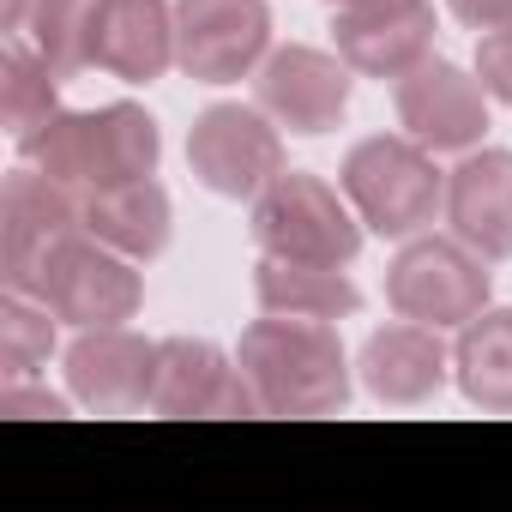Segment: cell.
<instances>
[{
    "instance_id": "obj_1",
    "label": "cell",
    "mask_w": 512,
    "mask_h": 512,
    "mask_svg": "<svg viewBox=\"0 0 512 512\" xmlns=\"http://www.w3.org/2000/svg\"><path fill=\"white\" fill-rule=\"evenodd\" d=\"M260 416H332L350 404V362L332 320L266 314L241 332L235 350Z\"/></svg>"
},
{
    "instance_id": "obj_2",
    "label": "cell",
    "mask_w": 512,
    "mask_h": 512,
    "mask_svg": "<svg viewBox=\"0 0 512 512\" xmlns=\"http://www.w3.org/2000/svg\"><path fill=\"white\" fill-rule=\"evenodd\" d=\"M19 157L79 193L97 187H121V181H145L157 175L163 157V133L139 103H103V109H61L43 127H31L19 139Z\"/></svg>"
},
{
    "instance_id": "obj_3",
    "label": "cell",
    "mask_w": 512,
    "mask_h": 512,
    "mask_svg": "<svg viewBox=\"0 0 512 512\" xmlns=\"http://www.w3.org/2000/svg\"><path fill=\"white\" fill-rule=\"evenodd\" d=\"M338 187L356 205V217L392 241L422 235V223H434V211L446 205V175L434 169V151L410 133H374L350 145Z\"/></svg>"
},
{
    "instance_id": "obj_4",
    "label": "cell",
    "mask_w": 512,
    "mask_h": 512,
    "mask_svg": "<svg viewBox=\"0 0 512 512\" xmlns=\"http://www.w3.org/2000/svg\"><path fill=\"white\" fill-rule=\"evenodd\" d=\"M253 241H260V253H272V260L350 266L362 253V217L320 175L284 169L260 199H253Z\"/></svg>"
},
{
    "instance_id": "obj_5",
    "label": "cell",
    "mask_w": 512,
    "mask_h": 512,
    "mask_svg": "<svg viewBox=\"0 0 512 512\" xmlns=\"http://www.w3.org/2000/svg\"><path fill=\"white\" fill-rule=\"evenodd\" d=\"M386 302L422 326H464L488 308V260L458 235H410L386 266Z\"/></svg>"
},
{
    "instance_id": "obj_6",
    "label": "cell",
    "mask_w": 512,
    "mask_h": 512,
    "mask_svg": "<svg viewBox=\"0 0 512 512\" xmlns=\"http://www.w3.org/2000/svg\"><path fill=\"white\" fill-rule=\"evenodd\" d=\"M85 229V193L43 175V169H13L0 187V284L37 296L49 253Z\"/></svg>"
},
{
    "instance_id": "obj_7",
    "label": "cell",
    "mask_w": 512,
    "mask_h": 512,
    "mask_svg": "<svg viewBox=\"0 0 512 512\" xmlns=\"http://www.w3.org/2000/svg\"><path fill=\"white\" fill-rule=\"evenodd\" d=\"M37 302L61 320V326H127L145 302V284L133 272L127 253H115L109 241H97L91 229L67 235L37 284Z\"/></svg>"
},
{
    "instance_id": "obj_8",
    "label": "cell",
    "mask_w": 512,
    "mask_h": 512,
    "mask_svg": "<svg viewBox=\"0 0 512 512\" xmlns=\"http://www.w3.org/2000/svg\"><path fill=\"white\" fill-rule=\"evenodd\" d=\"M187 163L223 199H260L284 175L278 121L247 103H211L187 133Z\"/></svg>"
},
{
    "instance_id": "obj_9",
    "label": "cell",
    "mask_w": 512,
    "mask_h": 512,
    "mask_svg": "<svg viewBox=\"0 0 512 512\" xmlns=\"http://www.w3.org/2000/svg\"><path fill=\"white\" fill-rule=\"evenodd\" d=\"M266 0H175V67L199 85H235L266 67Z\"/></svg>"
},
{
    "instance_id": "obj_10",
    "label": "cell",
    "mask_w": 512,
    "mask_h": 512,
    "mask_svg": "<svg viewBox=\"0 0 512 512\" xmlns=\"http://www.w3.org/2000/svg\"><path fill=\"white\" fill-rule=\"evenodd\" d=\"M157 380V344L127 326H85L67 344V386L97 416H127L151 404Z\"/></svg>"
},
{
    "instance_id": "obj_11",
    "label": "cell",
    "mask_w": 512,
    "mask_h": 512,
    "mask_svg": "<svg viewBox=\"0 0 512 512\" xmlns=\"http://www.w3.org/2000/svg\"><path fill=\"white\" fill-rule=\"evenodd\" d=\"M332 37L350 73L404 79L434 55V7L428 0H356V7H338Z\"/></svg>"
},
{
    "instance_id": "obj_12",
    "label": "cell",
    "mask_w": 512,
    "mask_h": 512,
    "mask_svg": "<svg viewBox=\"0 0 512 512\" xmlns=\"http://www.w3.org/2000/svg\"><path fill=\"white\" fill-rule=\"evenodd\" d=\"M157 416H260L241 362H229L205 338H163L157 344V380H151Z\"/></svg>"
},
{
    "instance_id": "obj_13",
    "label": "cell",
    "mask_w": 512,
    "mask_h": 512,
    "mask_svg": "<svg viewBox=\"0 0 512 512\" xmlns=\"http://www.w3.org/2000/svg\"><path fill=\"white\" fill-rule=\"evenodd\" d=\"M260 109L290 133H332L350 109V61L290 43L260 67Z\"/></svg>"
},
{
    "instance_id": "obj_14",
    "label": "cell",
    "mask_w": 512,
    "mask_h": 512,
    "mask_svg": "<svg viewBox=\"0 0 512 512\" xmlns=\"http://www.w3.org/2000/svg\"><path fill=\"white\" fill-rule=\"evenodd\" d=\"M398 127L428 151H470L488 133V91L464 67L428 55L398 79Z\"/></svg>"
},
{
    "instance_id": "obj_15",
    "label": "cell",
    "mask_w": 512,
    "mask_h": 512,
    "mask_svg": "<svg viewBox=\"0 0 512 512\" xmlns=\"http://www.w3.org/2000/svg\"><path fill=\"white\" fill-rule=\"evenodd\" d=\"M91 67L151 85L175 67V7L169 0H103L91 25Z\"/></svg>"
},
{
    "instance_id": "obj_16",
    "label": "cell",
    "mask_w": 512,
    "mask_h": 512,
    "mask_svg": "<svg viewBox=\"0 0 512 512\" xmlns=\"http://www.w3.org/2000/svg\"><path fill=\"white\" fill-rule=\"evenodd\" d=\"M446 223L482 260H512V151H470L446 175Z\"/></svg>"
},
{
    "instance_id": "obj_17",
    "label": "cell",
    "mask_w": 512,
    "mask_h": 512,
    "mask_svg": "<svg viewBox=\"0 0 512 512\" xmlns=\"http://www.w3.org/2000/svg\"><path fill=\"white\" fill-rule=\"evenodd\" d=\"M446 344H440V326H422V320H392L380 326L368 344H362V386L380 398V404H422L446 386Z\"/></svg>"
},
{
    "instance_id": "obj_18",
    "label": "cell",
    "mask_w": 512,
    "mask_h": 512,
    "mask_svg": "<svg viewBox=\"0 0 512 512\" xmlns=\"http://www.w3.org/2000/svg\"><path fill=\"white\" fill-rule=\"evenodd\" d=\"M85 229L97 241H109L115 253H127V260H157L169 247V193L151 175L97 187V193H85Z\"/></svg>"
},
{
    "instance_id": "obj_19",
    "label": "cell",
    "mask_w": 512,
    "mask_h": 512,
    "mask_svg": "<svg viewBox=\"0 0 512 512\" xmlns=\"http://www.w3.org/2000/svg\"><path fill=\"white\" fill-rule=\"evenodd\" d=\"M253 296L266 314H296V320H350L362 308V290L344 278V266H302V260H272V253H260V266H253Z\"/></svg>"
},
{
    "instance_id": "obj_20",
    "label": "cell",
    "mask_w": 512,
    "mask_h": 512,
    "mask_svg": "<svg viewBox=\"0 0 512 512\" xmlns=\"http://www.w3.org/2000/svg\"><path fill=\"white\" fill-rule=\"evenodd\" d=\"M452 368H458V392L476 410L512 416V308H482L476 320H464Z\"/></svg>"
},
{
    "instance_id": "obj_21",
    "label": "cell",
    "mask_w": 512,
    "mask_h": 512,
    "mask_svg": "<svg viewBox=\"0 0 512 512\" xmlns=\"http://www.w3.org/2000/svg\"><path fill=\"white\" fill-rule=\"evenodd\" d=\"M61 73L43 61V49L7 37V49H0V115H7L13 139H25L31 127H43L49 115H61V97H55Z\"/></svg>"
},
{
    "instance_id": "obj_22",
    "label": "cell",
    "mask_w": 512,
    "mask_h": 512,
    "mask_svg": "<svg viewBox=\"0 0 512 512\" xmlns=\"http://www.w3.org/2000/svg\"><path fill=\"white\" fill-rule=\"evenodd\" d=\"M103 0H37L31 7V43L43 49V61L61 79H79L91 67V25H97Z\"/></svg>"
},
{
    "instance_id": "obj_23",
    "label": "cell",
    "mask_w": 512,
    "mask_h": 512,
    "mask_svg": "<svg viewBox=\"0 0 512 512\" xmlns=\"http://www.w3.org/2000/svg\"><path fill=\"white\" fill-rule=\"evenodd\" d=\"M55 350V314L37 302V296H19L7 290V302H0V368H7V380H31Z\"/></svg>"
},
{
    "instance_id": "obj_24",
    "label": "cell",
    "mask_w": 512,
    "mask_h": 512,
    "mask_svg": "<svg viewBox=\"0 0 512 512\" xmlns=\"http://www.w3.org/2000/svg\"><path fill=\"white\" fill-rule=\"evenodd\" d=\"M476 79H482L488 97L512 103V25L482 31V43H476Z\"/></svg>"
},
{
    "instance_id": "obj_25",
    "label": "cell",
    "mask_w": 512,
    "mask_h": 512,
    "mask_svg": "<svg viewBox=\"0 0 512 512\" xmlns=\"http://www.w3.org/2000/svg\"><path fill=\"white\" fill-rule=\"evenodd\" d=\"M0 416H67V398H55L43 386H25V380H7L0 386Z\"/></svg>"
},
{
    "instance_id": "obj_26",
    "label": "cell",
    "mask_w": 512,
    "mask_h": 512,
    "mask_svg": "<svg viewBox=\"0 0 512 512\" xmlns=\"http://www.w3.org/2000/svg\"><path fill=\"white\" fill-rule=\"evenodd\" d=\"M446 7H452V19L470 25V31H500V25H512V0H446Z\"/></svg>"
},
{
    "instance_id": "obj_27",
    "label": "cell",
    "mask_w": 512,
    "mask_h": 512,
    "mask_svg": "<svg viewBox=\"0 0 512 512\" xmlns=\"http://www.w3.org/2000/svg\"><path fill=\"white\" fill-rule=\"evenodd\" d=\"M31 7H37V0H7V7H0V25H7V31H25V25H31Z\"/></svg>"
},
{
    "instance_id": "obj_28",
    "label": "cell",
    "mask_w": 512,
    "mask_h": 512,
    "mask_svg": "<svg viewBox=\"0 0 512 512\" xmlns=\"http://www.w3.org/2000/svg\"><path fill=\"white\" fill-rule=\"evenodd\" d=\"M332 7H356V0H332Z\"/></svg>"
}]
</instances>
